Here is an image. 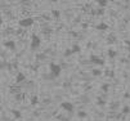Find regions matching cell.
Instances as JSON below:
<instances>
[{
    "instance_id": "obj_3",
    "label": "cell",
    "mask_w": 130,
    "mask_h": 121,
    "mask_svg": "<svg viewBox=\"0 0 130 121\" xmlns=\"http://www.w3.org/2000/svg\"><path fill=\"white\" fill-rule=\"evenodd\" d=\"M40 44H41L40 37H39L37 35H32V37H31V49L32 50L37 49L39 47H40Z\"/></svg>"
},
{
    "instance_id": "obj_5",
    "label": "cell",
    "mask_w": 130,
    "mask_h": 121,
    "mask_svg": "<svg viewBox=\"0 0 130 121\" xmlns=\"http://www.w3.org/2000/svg\"><path fill=\"white\" fill-rule=\"evenodd\" d=\"M90 61H92L93 63H95V65H99V66L103 65V59H100V58H98V57H95V55H93L92 58H90Z\"/></svg>"
},
{
    "instance_id": "obj_10",
    "label": "cell",
    "mask_w": 130,
    "mask_h": 121,
    "mask_svg": "<svg viewBox=\"0 0 130 121\" xmlns=\"http://www.w3.org/2000/svg\"><path fill=\"white\" fill-rule=\"evenodd\" d=\"M77 52H80V47H79V45H73L72 47V53H77Z\"/></svg>"
},
{
    "instance_id": "obj_7",
    "label": "cell",
    "mask_w": 130,
    "mask_h": 121,
    "mask_svg": "<svg viewBox=\"0 0 130 121\" xmlns=\"http://www.w3.org/2000/svg\"><path fill=\"white\" fill-rule=\"evenodd\" d=\"M4 45H5V47H7L8 49H10V50H14V49H16V43H14V41H12V40L7 41Z\"/></svg>"
},
{
    "instance_id": "obj_4",
    "label": "cell",
    "mask_w": 130,
    "mask_h": 121,
    "mask_svg": "<svg viewBox=\"0 0 130 121\" xmlns=\"http://www.w3.org/2000/svg\"><path fill=\"white\" fill-rule=\"evenodd\" d=\"M61 108H63L65 111H67V112H72L73 108H75V106H73L71 102H62L61 103Z\"/></svg>"
},
{
    "instance_id": "obj_16",
    "label": "cell",
    "mask_w": 130,
    "mask_h": 121,
    "mask_svg": "<svg viewBox=\"0 0 130 121\" xmlns=\"http://www.w3.org/2000/svg\"><path fill=\"white\" fill-rule=\"evenodd\" d=\"M79 116H80V117H85V116H86V113H85V112H81V111H80V112H79Z\"/></svg>"
},
{
    "instance_id": "obj_1",
    "label": "cell",
    "mask_w": 130,
    "mask_h": 121,
    "mask_svg": "<svg viewBox=\"0 0 130 121\" xmlns=\"http://www.w3.org/2000/svg\"><path fill=\"white\" fill-rule=\"evenodd\" d=\"M49 70H50V76H52V79H54V77H57L61 75L62 67L59 65H57V63H50Z\"/></svg>"
},
{
    "instance_id": "obj_6",
    "label": "cell",
    "mask_w": 130,
    "mask_h": 121,
    "mask_svg": "<svg viewBox=\"0 0 130 121\" xmlns=\"http://www.w3.org/2000/svg\"><path fill=\"white\" fill-rule=\"evenodd\" d=\"M25 80H26V76H25V73H22V72L17 73V77H16V81H17V83H23Z\"/></svg>"
},
{
    "instance_id": "obj_11",
    "label": "cell",
    "mask_w": 130,
    "mask_h": 121,
    "mask_svg": "<svg viewBox=\"0 0 130 121\" xmlns=\"http://www.w3.org/2000/svg\"><path fill=\"white\" fill-rule=\"evenodd\" d=\"M115 55H116V52H115V50H112V49H110V50H108V57H111V58H114Z\"/></svg>"
},
{
    "instance_id": "obj_2",
    "label": "cell",
    "mask_w": 130,
    "mask_h": 121,
    "mask_svg": "<svg viewBox=\"0 0 130 121\" xmlns=\"http://www.w3.org/2000/svg\"><path fill=\"white\" fill-rule=\"evenodd\" d=\"M18 25L21 27H30V26L33 25V18H32V17H26V18H22V19H19Z\"/></svg>"
},
{
    "instance_id": "obj_9",
    "label": "cell",
    "mask_w": 130,
    "mask_h": 121,
    "mask_svg": "<svg viewBox=\"0 0 130 121\" xmlns=\"http://www.w3.org/2000/svg\"><path fill=\"white\" fill-rule=\"evenodd\" d=\"M92 73L94 75V76H99V75H102V71L100 70H97V68H94V70H92Z\"/></svg>"
},
{
    "instance_id": "obj_12",
    "label": "cell",
    "mask_w": 130,
    "mask_h": 121,
    "mask_svg": "<svg viewBox=\"0 0 130 121\" xmlns=\"http://www.w3.org/2000/svg\"><path fill=\"white\" fill-rule=\"evenodd\" d=\"M98 4L100 5V7H106V4H107V0H99Z\"/></svg>"
},
{
    "instance_id": "obj_19",
    "label": "cell",
    "mask_w": 130,
    "mask_h": 121,
    "mask_svg": "<svg viewBox=\"0 0 130 121\" xmlns=\"http://www.w3.org/2000/svg\"><path fill=\"white\" fill-rule=\"evenodd\" d=\"M108 89V85H103V90H107Z\"/></svg>"
},
{
    "instance_id": "obj_15",
    "label": "cell",
    "mask_w": 130,
    "mask_h": 121,
    "mask_svg": "<svg viewBox=\"0 0 130 121\" xmlns=\"http://www.w3.org/2000/svg\"><path fill=\"white\" fill-rule=\"evenodd\" d=\"M70 54H73V53H72V49H67V50L65 52V55L67 57V55H70Z\"/></svg>"
},
{
    "instance_id": "obj_14",
    "label": "cell",
    "mask_w": 130,
    "mask_h": 121,
    "mask_svg": "<svg viewBox=\"0 0 130 121\" xmlns=\"http://www.w3.org/2000/svg\"><path fill=\"white\" fill-rule=\"evenodd\" d=\"M129 112H130V108L128 106H125V107H124V109H122V113H129Z\"/></svg>"
},
{
    "instance_id": "obj_13",
    "label": "cell",
    "mask_w": 130,
    "mask_h": 121,
    "mask_svg": "<svg viewBox=\"0 0 130 121\" xmlns=\"http://www.w3.org/2000/svg\"><path fill=\"white\" fill-rule=\"evenodd\" d=\"M53 16L55 17V18H58V17H59V14H61V12H59V10H53Z\"/></svg>"
},
{
    "instance_id": "obj_17",
    "label": "cell",
    "mask_w": 130,
    "mask_h": 121,
    "mask_svg": "<svg viewBox=\"0 0 130 121\" xmlns=\"http://www.w3.org/2000/svg\"><path fill=\"white\" fill-rule=\"evenodd\" d=\"M13 113L16 115V117H21V113H19L18 111H13Z\"/></svg>"
},
{
    "instance_id": "obj_8",
    "label": "cell",
    "mask_w": 130,
    "mask_h": 121,
    "mask_svg": "<svg viewBox=\"0 0 130 121\" xmlns=\"http://www.w3.org/2000/svg\"><path fill=\"white\" fill-rule=\"evenodd\" d=\"M97 30H108V25L107 23H99V25H97Z\"/></svg>"
},
{
    "instance_id": "obj_18",
    "label": "cell",
    "mask_w": 130,
    "mask_h": 121,
    "mask_svg": "<svg viewBox=\"0 0 130 121\" xmlns=\"http://www.w3.org/2000/svg\"><path fill=\"white\" fill-rule=\"evenodd\" d=\"M32 103H33V104L37 103V97H32Z\"/></svg>"
}]
</instances>
